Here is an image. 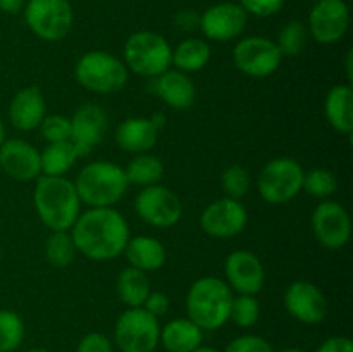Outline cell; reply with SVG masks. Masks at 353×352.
Wrapping results in <instances>:
<instances>
[{
  "instance_id": "obj_11",
  "label": "cell",
  "mask_w": 353,
  "mask_h": 352,
  "mask_svg": "<svg viewBox=\"0 0 353 352\" xmlns=\"http://www.w3.org/2000/svg\"><path fill=\"white\" fill-rule=\"evenodd\" d=\"M134 211L141 221L154 228H171L183 216V204L179 197L161 183L143 186L134 199Z\"/></svg>"
},
{
  "instance_id": "obj_26",
  "label": "cell",
  "mask_w": 353,
  "mask_h": 352,
  "mask_svg": "<svg viewBox=\"0 0 353 352\" xmlns=\"http://www.w3.org/2000/svg\"><path fill=\"white\" fill-rule=\"evenodd\" d=\"M117 295L128 307H141L148 293L152 292L148 273L140 271L133 266H126L117 276Z\"/></svg>"
},
{
  "instance_id": "obj_28",
  "label": "cell",
  "mask_w": 353,
  "mask_h": 352,
  "mask_svg": "<svg viewBox=\"0 0 353 352\" xmlns=\"http://www.w3.org/2000/svg\"><path fill=\"white\" fill-rule=\"evenodd\" d=\"M78 159V150L69 140L47 144V147L40 152L41 175L64 176L65 173L71 171Z\"/></svg>"
},
{
  "instance_id": "obj_38",
  "label": "cell",
  "mask_w": 353,
  "mask_h": 352,
  "mask_svg": "<svg viewBox=\"0 0 353 352\" xmlns=\"http://www.w3.org/2000/svg\"><path fill=\"white\" fill-rule=\"evenodd\" d=\"M247 14L257 17H271L285 6V0H240L238 2Z\"/></svg>"
},
{
  "instance_id": "obj_17",
  "label": "cell",
  "mask_w": 353,
  "mask_h": 352,
  "mask_svg": "<svg viewBox=\"0 0 353 352\" xmlns=\"http://www.w3.org/2000/svg\"><path fill=\"white\" fill-rule=\"evenodd\" d=\"M248 14L236 2H221L209 7L200 16V30L212 41H230L247 28Z\"/></svg>"
},
{
  "instance_id": "obj_35",
  "label": "cell",
  "mask_w": 353,
  "mask_h": 352,
  "mask_svg": "<svg viewBox=\"0 0 353 352\" xmlns=\"http://www.w3.org/2000/svg\"><path fill=\"white\" fill-rule=\"evenodd\" d=\"M250 173L241 164H230L221 176V186L230 199L241 200L250 190Z\"/></svg>"
},
{
  "instance_id": "obj_14",
  "label": "cell",
  "mask_w": 353,
  "mask_h": 352,
  "mask_svg": "<svg viewBox=\"0 0 353 352\" xmlns=\"http://www.w3.org/2000/svg\"><path fill=\"white\" fill-rule=\"evenodd\" d=\"M248 213L241 200L223 197L203 209L200 226L212 238H233L247 228Z\"/></svg>"
},
{
  "instance_id": "obj_46",
  "label": "cell",
  "mask_w": 353,
  "mask_h": 352,
  "mask_svg": "<svg viewBox=\"0 0 353 352\" xmlns=\"http://www.w3.org/2000/svg\"><path fill=\"white\" fill-rule=\"evenodd\" d=\"M3 141H6V124L0 119V145H2Z\"/></svg>"
},
{
  "instance_id": "obj_25",
  "label": "cell",
  "mask_w": 353,
  "mask_h": 352,
  "mask_svg": "<svg viewBox=\"0 0 353 352\" xmlns=\"http://www.w3.org/2000/svg\"><path fill=\"white\" fill-rule=\"evenodd\" d=\"M203 342V330L188 317H174L161 328L162 347L168 352H192Z\"/></svg>"
},
{
  "instance_id": "obj_32",
  "label": "cell",
  "mask_w": 353,
  "mask_h": 352,
  "mask_svg": "<svg viewBox=\"0 0 353 352\" xmlns=\"http://www.w3.org/2000/svg\"><path fill=\"white\" fill-rule=\"evenodd\" d=\"M307 40H309V30L305 24L302 21H290L279 31L276 45L283 57H296L303 52Z\"/></svg>"
},
{
  "instance_id": "obj_1",
  "label": "cell",
  "mask_w": 353,
  "mask_h": 352,
  "mask_svg": "<svg viewBox=\"0 0 353 352\" xmlns=\"http://www.w3.org/2000/svg\"><path fill=\"white\" fill-rule=\"evenodd\" d=\"M69 231L76 251L97 262L119 257L131 238L130 224L116 207H88Z\"/></svg>"
},
{
  "instance_id": "obj_6",
  "label": "cell",
  "mask_w": 353,
  "mask_h": 352,
  "mask_svg": "<svg viewBox=\"0 0 353 352\" xmlns=\"http://www.w3.org/2000/svg\"><path fill=\"white\" fill-rule=\"evenodd\" d=\"M124 66L143 78H157L172 68V47L155 31H137L124 43Z\"/></svg>"
},
{
  "instance_id": "obj_9",
  "label": "cell",
  "mask_w": 353,
  "mask_h": 352,
  "mask_svg": "<svg viewBox=\"0 0 353 352\" xmlns=\"http://www.w3.org/2000/svg\"><path fill=\"white\" fill-rule=\"evenodd\" d=\"M23 12L31 33L43 41L64 40L74 21L69 0H28Z\"/></svg>"
},
{
  "instance_id": "obj_30",
  "label": "cell",
  "mask_w": 353,
  "mask_h": 352,
  "mask_svg": "<svg viewBox=\"0 0 353 352\" xmlns=\"http://www.w3.org/2000/svg\"><path fill=\"white\" fill-rule=\"evenodd\" d=\"M76 245L71 231H52L45 242V259L54 268H68L76 259Z\"/></svg>"
},
{
  "instance_id": "obj_41",
  "label": "cell",
  "mask_w": 353,
  "mask_h": 352,
  "mask_svg": "<svg viewBox=\"0 0 353 352\" xmlns=\"http://www.w3.org/2000/svg\"><path fill=\"white\" fill-rule=\"evenodd\" d=\"M176 28L181 31H195L200 28V14L193 9H181L174 16Z\"/></svg>"
},
{
  "instance_id": "obj_23",
  "label": "cell",
  "mask_w": 353,
  "mask_h": 352,
  "mask_svg": "<svg viewBox=\"0 0 353 352\" xmlns=\"http://www.w3.org/2000/svg\"><path fill=\"white\" fill-rule=\"evenodd\" d=\"M123 254L126 255L128 266H133L143 273L157 271L168 261V252L162 242L148 235L131 237Z\"/></svg>"
},
{
  "instance_id": "obj_42",
  "label": "cell",
  "mask_w": 353,
  "mask_h": 352,
  "mask_svg": "<svg viewBox=\"0 0 353 352\" xmlns=\"http://www.w3.org/2000/svg\"><path fill=\"white\" fill-rule=\"evenodd\" d=\"M316 352H353V342L348 337H330Z\"/></svg>"
},
{
  "instance_id": "obj_47",
  "label": "cell",
  "mask_w": 353,
  "mask_h": 352,
  "mask_svg": "<svg viewBox=\"0 0 353 352\" xmlns=\"http://www.w3.org/2000/svg\"><path fill=\"white\" fill-rule=\"evenodd\" d=\"M279 352H305V351H302V349H299V347H288V349H283V351H279Z\"/></svg>"
},
{
  "instance_id": "obj_43",
  "label": "cell",
  "mask_w": 353,
  "mask_h": 352,
  "mask_svg": "<svg viewBox=\"0 0 353 352\" xmlns=\"http://www.w3.org/2000/svg\"><path fill=\"white\" fill-rule=\"evenodd\" d=\"M26 6V0H0V10L6 14H19Z\"/></svg>"
},
{
  "instance_id": "obj_13",
  "label": "cell",
  "mask_w": 353,
  "mask_h": 352,
  "mask_svg": "<svg viewBox=\"0 0 353 352\" xmlns=\"http://www.w3.org/2000/svg\"><path fill=\"white\" fill-rule=\"evenodd\" d=\"M350 28V9L345 0H317L309 14V35L321 45H333Z\"/></svg>"
},
{
  "instance_id": "obj_20",
  "label": "cell",
  "mask_w": 353,
  "mask_h": 352,
  "mask_svg": "<svg viewBox=\"0 0 353 352\" xmlns=\"http://www.w3.org/2000/svg\"><path fill=\"white\" fill-rule=\"evenodd\" d=\"M152 92L174 110L190 109L196 100V86L193 79L186 72L172 68L152 79Z\"/></svg>"
},
{
  "instance_id": "obj_15",
  "label": "cell",
  "mask_w": 353,
  "mask_h": 352,
  "mask_svg": "<svg viewBox=\"0 0 353 352\" xmlns=\"http://www.w3.org/2000/svg\"><path fill=\"white\" fill-rule=\"evenodd\" d=\"M285 309L303 324H319L327 316V300L323 290L305 280L290 283L283 297Z\"/></svg>"
},
{
  "instance_id": "obj_29",
  "label": "cell",
  "mask_w": 353,
  "mask_h": 352,
  "mask_svg": "<svg viewBox=\"0 0 353 352\" xmlns=\"http://www.w3.org/2000/svg\"><path fill=\"white\" fill-rule=\"evenodd\" d=\"M124 175H126L130 185H157L164 175V164H162L161 159L152 155L150 152L138 154L128 162V166L124 168Z\"/></svg>"
},
{
  "instance_id": "obj_40",
  "label": "cell",
  "mask_w": 353,
  "mask_h": 352,
  "mask_svg": "<svg viewBox=\"0 0 353 352\" xmlns=\"http://www.w3.org/2000/svg\"><path fill=\"white\" fill-rule=\"evenodd\" d=\"M169 306H171V302H169V297L165 295L164 292H157V290L154 292V290H152L141 307L159 320V317H162L164 314H168Z\"/></svg>"
},
{
  "instance_id": "obj_39",
  "label": "cell",
  "mask_w": 353,
  "mask_h": 352,
  "mask_svg": "<svg viewBox=\"0 0 353 352\" xmlns=\"http://www.w3.org/2000/svg\"><path fill=\"white\" fill-rule=\"evenodd\" d=\"M76 352H114L112 342L99 331H92L86 333L85 337L79 340Z\"/></svg>"
},
{
  "instance_id": "obj_33",
  "label": "cell",
  "mask_w": 353,
  "mask_h": 352,
  "mask_svg": "<svg viewBox=\"0 0 353 352\" xmlns=\"http://www.w3.org/2000/svg\"><path fill=\"white\" fill-rule=\"evenodd\" d=\"M302 190L309 195L317 197V199L327 200L331 195H334L338 190V179L334 173L330 169L316 168L310 171L303 173Z\"/></svg>"
},
{
  "instance_id": "obj_31",
  "label": "cell",
  "mask_w": 353,
  "mask_h": 352,
  "mask_svg": "<svg viewBox=\"0 0 353 352\" xmlns=\"http://www.w3.org/2000/svg\"><path fill=\"white\" fill-rule=\"evenodd\" d=\"M24 321L16 311L0 309V352H14L24 340Z\"/></svg>"
},
{
  "instance_id": "obj_36",
  "label": "cell",
  "mask_w": 353,
  "mask_h": 352,
  "mask_svg": "<svg viewBox=\"0 0 353 352\" xmlns=\"http://www.w3.org/2000/svg\"><path fill=\"white\" fill-rule=\"evenodd\" d=\"M38 130L47 144L65 141L71 138V119L62 114H50V116L43 117Z\"/></svg>"
},
{
  "instance_id": "obj_37",
  "label": "cell",
  "mask_w": 353,
  "mask_h": 352,
  "mask_svg": "<svg viewBox=\"0 0 353 352\" xmlns=\"http://www.w3.org/2000/svg\"><path fill=\"white\" fill-rule=\"evenodd\" d=\"M224 352H276L265 338L259 335H241L231 340Z\"/></svg>"
},
{
  "instance_id": "obj_22",
  "label": "cell",
  "mask_w": 353,
  "mask_h": 352,
  "mask_svg": "<svg viewBox=\"0 0 353 352\" xmlns=\"http://www.w3.org/2000/svg\"><path fill=\"white\" fill-rule=\"evenodd\" d=\"M159 131L150 117H128L117 126L116 144L128 154H147L157 145Z\"/></svg>"
},
{
  "instance_id": "obj_34",
  "label": "cell",
  "mask_w": 353,
  "mask_h": 352,
  "mask_svg": "<svg viewBox=\"0 0 353 352\" xmlns=\"http://www.w3.org/2000/svg\"><path fill=\"white\" fill-rule=\"evenodd\" d=\"M261 316V304H259L255 295H245V293H238L233 297L230 311V320L233 321L236 326L240 328H250L254 326Z\"/></svg>"
},
{
  "instance_id": "obj_10",
  "label": "cell",
  "mask_w": 353,
  "mask_h": 352,
  "mask_svg": "<svg viewBox=\"0 0 353 352\" xmlns=\"http://www.w3.org/2000/svg\"><path fill=\"white\" fill-rule=\"evenodd\" d=\"M283 61L274 40L268 37H247L233 48V62L240 72L250 78H268L274 75Z\"/></svg>"
},
{
  "instance_id": "obj_4",
  "label": "cell",
  "mask_w": 353,
  "mask_h": 352,
  "mask_svg": "<svg viewBox=\"0 0 353 352\" xmlns=\"http://www.w3.org/2000/svg\"><path fill=\"white\" fill-rule=\"evenodd\" d=\"M81 204L88 207H114L128 192L124 168L112 161H93L79 169L74 182Z\"/></svg>"
},
{
  "instance_id": "obj_44",
  "label": "cell",
  "mask_w": 353,
  "mask_h": 352,
  "mask_svg": "<svg viewBox=\"0 0 353 352\" xmlns=\"http://www.w3.org/2000/svg\"><path fill=\"white\" fill-rule=\"evenodd\" d=\"M345 66H347V78H348V81H352V78H353V52L352 50H348V54H347V62H345Z\"/></svg>"
},
{
  "instance_id": "obj_8",
  "label": "cell",
  "mask_w": 353,
  "mask_h": 352,
  "mask_svg": "<svg viewBox=\"0 0 353 352\" xmlns=\"http://www.w3.org/2000/svg\"><path fill=\"white\" fill-rule=\"evenodd\" d=\"M114 340L121 352H155L161 340V323L143 307H128L117 317Z\"/></svg>"
},
{
  "instance_id": "obj_48",
  "label": "cell",
  "mask_w": 353,
  "mask_h": 352,
  "mask_svg": "<svg viewBox=\"0 0 353 352\" xmlns=\"http://www.w3.org/2000/svg\"><path fill=\"white\" fill-rule=\"evenodd\" d=\"M26 352H50V351H47V349H30V351Z\"/></svg>"
},
{
  "instance_id": "obj_45",
  "label": "cell",
  "mask_w": 353,
  "mask_h": 352,
  "mask_svg": "<svg viewBox=\"0 0 353 352\" xmlns=\"http://www.w3.org/2000/svg\"><path fill=\"white\" fill-rule=\"evenodd\" d=\"M192 352H221V351H217V349L214 347H209V345H199V347L193 349Z\"/></svg>"
},
{
  "instance_id": "obj_24",
  "label": "cell",
  "mask_w": 353,
  "mask_h": 352,
  "mask_svg": "<svg viewBox=\"0 0 353 352\" xmlns=\"http://www.w3.org/2000/svg\"><path fill=\"white\" fill-rule=\"evenodd\" d=\"M324 114L334 131L350 135L353 131V88L352 85H334L324 100Z\"/></svg>"
},
{
  "instance_id": "obj_16",
  "label": "cell",
  "mask_w": 353,
  "mask_h": 352,
  "mask_svg": "<svg viewBox=\"0 0 353 352\" xmlns=\"http://www.w3.org/2000/svg\"><path fill=\"white\" fill-rule=\"evenodd\" d=\"M224 282L233 292L257 295L264 289L265 269L250 251H234L224 261Z\"/></svg>"
},
{
  "instance_id": "obj_21",
  "label": "cell",
  "mask_w": 353,
  "mask_h": 352,
  "mask_svg": "<svg viewBox=\"0 0 353 352\" xmlns=\"http://www.w3.org/2000/svg\"><path fill=\"white\" fill-rule=\"evenodd\" d=\"M9 121L16 130L33 131L47 116V102L38 86H24L9 104Z\"/></svg>"
},
{
  "instance_id": "obj_27",
  "label": "cell",
  "mask_w": 353,
  "mask_h": 352,
  "mask_svg": "<svg viewBox=\"0 0 353 352\" xmlns=\"http://www.w3.org/2000/svg\"><path fill=\"white\" fill-rule=\"evenodd\" d=\"M210 61V47L202 38H186L172 50V66L178 71H202Z\"/></svg>"
},
{
  "instance_id": "obj_12",
  "label": "cell",
  "mask_w": 353,
  "mask_h": 352,
  "mask_svg": "<svg viewBox=\"0 0 353 352\" xmlns=\"http://www.w3.org/2000/svg\"><path fill=\"white\" fill-rule=\"evenodd\" d=\"M312 231L324 248L340 251L352 237L350 214L340 202L323 200L312 213Z\"/></svg>"
},
{
  "instance_id": "obj_5",
  "label": "cell",
  "mask_w": 353,
  "mask_h": 352,
  "mask_svg": "<svg viewBox=\"0 0 353 352\" xmlns=\"http://www.w3.org/2000/svg\"><path fill=\"white\" fill-rule=\"evenodd\" d=\"M74 78L97 95H112L126 86L130 71L119 57L105 50H90L78 59Z\"/></svg>"
},
{
  "instance_id": "obj_18",
  "label": "cell",
  "mask_w": 353,
  "mask_h": 352,
  "mask_svg": "<svg viewBox=\"0 0 353 352\" xmlns=\"http://www.w3.org/2000/svg\"><path fill=\"white\" fill-rule=\"evenodd\" d=\"M69 119H71L69 141L76 147L79 157H85L105 137L109 116L97 104H85Z\"/></svg>"
},
{
  "instance_id": "obj_2",
  "label": "cell",
  "mask_w": 353,
  "mask_h": 352,
  "mask_svg": "<svg viewBox=\"0 0 353 352\" xmlns=\"http://www.w3.org/2000/svg\"><path fill=\"white\" fill-rule=\"evenodd\" d=\"M33 206L41 223L50 231H69L81 213L72 179L65 176H45L34 179Z\"/></svg>"
},
{
  "instance_id": "obj_7",
  "label": "cell",
  "mask_w": 353,
  "mask_h": 352,
  "mask_svg": "<svg viewBox=\"0 0 353 352\" xmlns=\"http://www.w3.org/2000/svg\"><path fill=\"white\" fill-rule=\"evenodd\" d=\"M303 168L292 157H276L261 169L257 178L259 195L272 206L290 202L302 192Z\"/></svg>"
},
{
  "instance_id": "obj_3",
  "label": "cell",
  "mask_w": 353,
  "mask_h": 352,
  "mask_svg": "<svg viewBox=\"0 0 353 352\" xmlns=\"http://www.w3.org/2000/svg\"><path fill=\"white\" fill-rule=\"evenodd\" d=\"M233 297V290L223 278L202 276L186 293V317L203 331L219 330L230 321Z\"/></svg>"
},
{
  "instance_id": "obj_19",
  "label": "cell",
  "mask_w": 353,
  "mask_h": 352,
  "mask_svg": "<svg viewBox=\"0 0 353 352\" xmlns=\"http://www.w3.org/2000/svg\"><path fill=\"white\" fill-rule=\"evenodd\" d=\"M0 168L16 182H34L41 176L40 152L23 138H6L0 145Z\"/></svg>"
}]
</instances>
